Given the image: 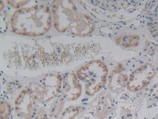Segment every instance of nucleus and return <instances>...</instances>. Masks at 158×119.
Instances as JSON below:
<instances>
[{
	"label": "nucleus",
	"instance_id": "obj_4",
	"mask_svg": "<svg viewBox=\"0 0 158 119\" xmlns=\"http://www.w3.org/2000/svg\"><path fill=\"white\" fill-rule=\"evenodd\" d=\"M75 75H73L71 82H66L67 87L64 88V93L66 98L70 100H74L80 97L81 93V89L77 82Z\"/></svg>",
	"mask_w": 158,
	"mask_h": 119
},
{
	"label": "nucleus",
	"instance_id": "obj_2",
	"mask_svg": "<svg viewBox=\"0 0 158 119\" xmlns=\"http://www.w3.org/2000/svg\"><path fill=\"white\" fill-rule=\"evenodd\" d=\"M108 71L106 66L99 61H94L84 65L77 72L79 78L85 84L86 91L93 95L106 82Z\"/></svg>",
	"mask_w": 158,
	"mask_h": 119
},
{
	"label": "nucleus",
	"instance_id": "obj_7",
	"mask_svg": "<svg viewBox=\"0 0 158 119\" xmlns=\"http://www.w3.org/2000/svg\"><path fill=\"white\" fill-rule=\"evenodd\" d=\"M10 108L7 103L3 102L1 105V118H7L10 114Z\"/></svg>",
	"mask_w": 158,
	"mask_h": 119
},
{
	"label": "nucleus",
	"instance_id": "obj_3",
	"mask_svg": "<svg viewBox=\"0 0 158 119\" xmlns=\"http://www.w3.org/2000/svg\"><path fill=\"white\" fill-rule=\"evenodd\" d=\"M156 73L150 64H145L134 71L131 75L128 87L131 91H139L147 86Z\"/></svg>",
	"mask_w": 158,
	"mask_h": 119
},
{
	"label": "nucleus",
	"instance_id": "obj_6",
	"mask_svg": "<svg viewBox=\"0 0 158 119\" xmlns=\"http://www.w3.org/2000/svg\"><path fill=\"white\" fill-rule=\"evenodd\" d=\"M139 38L136 36L128 37L124 38L123 44L126 46H136L139 43Z\"/></svg>",
	"mask_w": 158,
	"mask_h": 119
},
{
	"label": "nucleus",
	"instance_id": "obj_1",
	"mask_svg": "<svg viewBox=\"0 0 158 119\" xmlns=\"http://www.w3.org/2000/svg\"><path fill=\"white\" fill-rule=\"evenodd\" d=\"M51 16L47 5H35L15 11L11 19L14 32L19 34L39 36L50 27Z\"/></svg>",
	"mask_w": 158,
	"mask_h": 119
},
{
	"label": "nucleus",
	"instance_id": "obj_5",
	"mask_svg": "<svg viewBox=\"0 0 158 119\" xmlns=\"http://www.w3.org/2000/svg\"><path fill=\"white\" fill-rule=\"evenodd\" d=\"M105 98H102L101 99V100H99L98 102V107L97 106L95 107L96 109H97L95 110L97 112V113L99 114H102L103 113H105V112H108L107 110H109L108 109L110 108L111 104L109 103H108V100H106Z\"/></svg>",
	"mask_w": 158,
	"mask_h": 119
}]
</instances>
